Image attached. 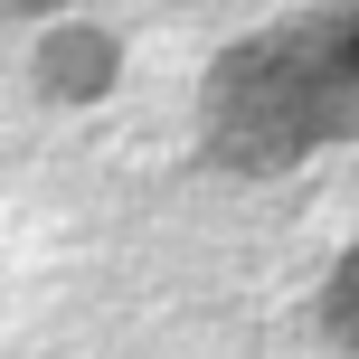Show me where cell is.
<instances>
[{"label": "cell", "mask_w": 359, "mask_h": 359, "mask_svg": "<svg viewBox=\"0 0 359 359\" xmlns=\"http://www.w3.org/2000/svg\"><path fill=\"white\" fill-rule=\"evenodd\" d=\"M19 10H48V0H19Z\"/></svg>", "instance_id": "obj_4"}, {"label": "cell", "mask_w": 359, "mask_h": 359, "mask_svg": "<svg viewBox=\"0 0 359 359\" xmlns=\"http://www.w3.org/2000/svg\"><path fill=\"white\" fill-rule=\"evenodd\" d=\"M104 76H114V48H104V38H57V48H48V86L57 95H95Z\"/></svg>", "instance_id": "obj_2"}, {"label": "cell", "mask_w": 359, "mask_h": 359, "mask_svg": "<svg viewBox=\"0 0 359 359\" xmlns=\"http://www.w3.org/2000/svg\"><path fill=\"white\" fill-rule=\"evenodd\" d=\"M359 133V0L284 19L217 57L208 76V151L236 170H284Z\"/></svg>", "instance_id": "obj_1"}, {"label": "cell", "mask_w": 359, "mask_h": 359, "mask_svg": "<svg viewBox=\"0 0 359 359\" xmlns=\"http://www.w3.org/2000/svg\"><path fill=\"white\" fill-rule=\"evenodd\" d=\"M322 331L341 350H359V246L341 255V274H331V293H322Z\"/></svg>", "instance_id": "obj_3"}]
</instances>
